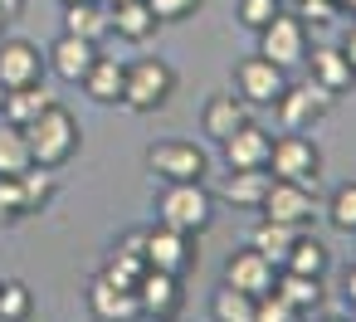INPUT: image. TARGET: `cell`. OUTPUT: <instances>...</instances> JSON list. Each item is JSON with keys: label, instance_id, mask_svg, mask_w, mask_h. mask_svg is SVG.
Masks as SVG:
<instances>
[{"label": "cell", "instance_id": "6da1fadb", "mask_svg": "<svg viewBox=\"0 0 356 322\" xmlns=\"http://www.w3.org/2000/svg\"><path fill=\"white\" fill-rule=\"evenodd\" d=\"M25 142H30V156L40 161V166H64L74 152H79V142H83V132H79V118L54 98L40 118H30L25 122Z\"/></svg>", "mask_w": 356, "mask_h": 322}, {"label": "cell", "instance_id": "7a4b0ae2", "mask_svg": "<svg viewBox=\"0 0 356 322\" xmlns=\"http://www.w3.org/2000/svg\"><path fill=\"white\" fill-rule=\"evenodd\" d=\"M156 220L186 234H200L215 220V200L205 195L200 181H166V191L156 195Z\"/></svg>", "mask_w": 356, "mask_h": 322}, {"label": "cell", "instance_id": "3957f363", "mask_svg": "<svg viewBox=\"0 0 356 322\" xmlns=\"http://www.w3.org/2000/svg\"><path fill=\"white\" fill-rule=\"evenodd\" d=\"M171 93H176V74H171L166 59H137V64H127L122 108H132V113H156Z\"/></svg>", "mask_w": 356, "mask_h": 322}, {"label": "cell", "instance_id": "277c9868", "mask_svg": "<svg viewBox=\"0 0 356 322\" xmlns=\"http://www.w3.org/2000/svg\"><path fill=\"white\" fill-rule=\"evenodd\" d=\"M259 54H264L268 64H278L283 74L298 69V64L307 59V25H302V15L278 10V15L259 30Z\"/></svg>", "mask_w": 356, "mask_h": 322}, {"label": "cell", "instance_id": "5b68a950", "mask_svg": "<svg viewBox=\"0 0 356 322\" xmlns=\"http://www.w3.org/2000/svg\"><path fill=\"white\" fill-rule=\"evenodd\" d=\"M317 171H322V156H317V142H312V137L288 132V137L273 142V152H268V176L298 181V186H317Z\"/></svg>", "mask_w": 356, "mask_h": 322}, {"label": "cell", "instance_id": "8992f818", "mask_svg": "<svg viewBox=\"0 0 356 322\" xmlns=\"http://www.w3.org/2000/svg\"><path fill=\"white\" fill-rule=\"evenodd\" d=\"M259 210H264V220H278V225L302 230L317 215V200H312V186H298V181H278L273 176V186H268V195H264Z\"/></svg>", "mask_w": 356, "mask_h": 322}, {"label": "cell", "instance_id": "52a82bcc", "mask_svg": "<svg viewBox=\"0 0 356 322\" xmlns=\"http://www.w3.org/2000/svg\"><path fill=\"white\" fill-rule=\"evenodd\" d=\"M283 88H288V79H283V69H278V64H268L264 54H254V59H244V64L234 69V93H239L244 103H259V108H273Z\"/></svg>", "mask_w": 356, "mask_h": 322}, {"label": "cell", "instance_id": "ba28073f", "mask_svg": "<svg viewBox=\"0 0 356 322\" xmlns=\"http://www.w3.org/2000/svg\"><path fill=\"white\" fill-rule=\"evenodd\" d=\"M332 98H337V93H327L322 83H298V88H283L273 108H278V118L288 122V132H302V127H312L317 118L332 113Z\"/></svg>", "mask_w": 356, "mask_h": 322}, {"label": "cell", "instance_id": "9c48e42d", "mask_svg": "<svg viewBox=\"0 0 356 322\" xmlns=\"http://www.w3.org/2000/svg\"><path fill=\"white\" fill-rule=\"evenodd\" d=\"M147 166H152L161 181H200V176H205V152H200L195 142L171 137V142H156V147L147 152Z\"/></svg>", "mask_w": 356, "mask_h": 322}, {"label": "cell", "instance_id": "30bf717a", "mask_svg": "<svg viewBox=\"0 0 356 322\" xmlns=\"http://www.w3.org/2000/svg\"><path fill=\"white\" fill-rule=\"evenodd\" d=\"M147 268H166V273H186L195 264V234L186 230H171V225H156L147 230Z\"/></svg>", "mask_w": 356, "mask_h": 322}, {"label": "cell", "instance_id": "8fae6325", "mask_svg": "<svg viewBox=\"0 0 356 322\" xmlns=\"http://www.w3.org/2000/svg\"><path fill=\"white\" fill-rule=\"evenodd\" d=\"M137 317H176L181 312V273H166V268H147L137 278Z\"/></svg>", "mask_w": 356, "mask_h": 322}, {"label": "cell", "instance_id": "7c38bea8", "mask_svg": "<svg viewBox=\"0 0 356 322\" xmlns=\"http://www.w3.org/2000/svg\"><path fill=\"white\" fill-rule=\"evenodd\" d=\"M44 79V54L30 40H6L0 45V88H25Z\"/></svg>", "mask_w": 356, "mask_h": 322}, {"label": "cell", "instance_id": "4fadbf2b", "mask_svg": "<svg viewBox=\"0 0 356 322\" xmlns=\"http://www.w3.org/2000/svg\"><path fill=\"white\" fill-rule=\"evenodd\" d=\"M225 161L229 171H249V166H268V152H273V137L259 127V122H239L225 142Z\"/></svg>", "mask_w": 356, "mask_h": 322}, {"label": "cell", "instance_id": "5bb4252c", "mask_svg": "<svg viewBox=\"0 0 356 322\" xmlns=\"http://www.w3.org/2000/svg\"><path fill=\"white\" fill-rule=\"evenodd\" d=\"M273 278H278V268L249 244V249H239V254H229V264H225V283H234L239 293H249V298H259V293H268L273 288Z\"/></svg>", "mask_w": 356, "mask_h": 322}, {"label": "cell", "instance_id": "9a60e30c", "mask_svg": "<svg viewBox=\"0 0 356 322\" xmlns=\"http://www.w3.org/2000/svg\"><path fill=\"white\" fill-rule=\"evenodd\" d=\"M93 59H98V45L93 40H79V35H59L54 40V49H49V69L64 79V83H83V74L93 69Z\"/></svg>", "mask_w": 356, "mask_h": 322}, {"label": "cell", "instance_id": "2e32d148", "mask_svg": "<svg viewBox=\"0 0 356 322\" xmlns=\"http://www.w3.org/2000/svg\"><path fill=\"white\" fill-rule=\"evenodd\" d=\"M302 64L312 69V83H322L327 93H346V88H356V69L346 64L341 45H322V49H312Z\"/></svg>", "mask_w": 356, "mask_h": 322}, {"label": "cell", "instance_id": "e0dca14e", "mask_svg": "<svg viewBox=\"0 0 356 322\" xmlns=\"http://www.w3.org/2000/svg\"><path fill=\"white\" fill-rule=\"evenodd\" d=\"M268 186H273L268 166H249V171H229V181H225L220 195H225L234 210H259L264 195H268Z\"/></svg>", "mask_w": 356, "mask_h": 322}, {"label": "cell", "instance_id": "ac0fdd59", "mask_svg": "<svg viewBox=\"0 0 356 322\" xmlns=\"http://www.w3.org/2000/svg\"><path fill=\"white\" fill-rule=\"evenodd\" d=\"M108 25L122 40H132V45H142V40L156 35V15H152L147 0H118V6H108Z\"/></svg>", "mask_w": 356, "mask_h": 322}, {"label": "cell", "instance_id": "d6986e66", "mask_svg": "<svg viewBox=\"0 0 356 322\" xmlns=\"http://www.w3.org/2000/svg\"><path fill=\"white\" fill-rule=\"evenodd\" d=\"M54 103V93H49V83L40 79V83H25V88H6V98H0V118L6 122H30V118H40L44 108Z\"/></svg>", "mask_w": 356, "mask_h": 322}, {"label": "cell", "instance_id": "ffe728a7", "mask_svg": "<svg viewBox=\"0 0 356 322\" xmlns=\"http://www.w3.org/2000/svg\"><path fill=\"white\" fill-rule=\"evenodd\" d=\"M122 79H127V64H118V59H108V54L98 49L93 69L83 74V93H88L93 103H122Z\"/></svg>", "mask_w": 356, "mask_h": 322}, {"label": "cell", "instance_id": "44dd1931", "mask_svg": "<svg viewBox=\"0 0 356 322\" xmlns=\"http://www.w3.org/2000/svg\"><path fill=\"white\" fill-rule=\"evenodd\" d=\"M239 122H249V108H244L239 93H220V98H210L205 113H200V127H205V137H215V142H225Z\"/></svg>", "mask_w": 356, "mask_h": 322}, {"label": "cell", "instance_id": "7402d4cb", "mask_svg": "<svg viewBox=\"0 0 356 322\" xmlns=\"http://www.w3.org/2000/svg\"><path fill=\"white\" fill-rule=\"evenodd\" d=\"M88 307L93 317H137V293L132 288H118L113 278H93L88 283Z\"/></svg>", "mask_w": 356, "mask_h": 322}, {"label": "cell", "instance_id": "603a6c76", "mask_svg": "<svg viewBox=\"0 0 356 322\" xmlns=\"http://www.w3.org/2000/svg\"><path fill=\"white\" fill-rule=\"evenodd\" d=\"M108 30H113V25H108V6H103V0H79V6H64V35H79V40L103 45Z\"/></svg>", "mask_w": 356, "mask_h": 322}, {"label": "cell", "instance_id": "cb8c5ba5", "mask_svg": "<svg viewBox=\"0 0 356 322\" xmlns=\"http://www.w3.org/2000/svg\"><path fill=\"white\" fill-rule=\"evenodd\" d=\"M15 186H20V200H25V215H35V210H44L49 200H54V191H59V181H54V166H25L20 176H15Z\"/></svg>", "mask_w": 356, "mask_h": 322}, {"label": "cell", "instance_id": "d4e9b609", "mask_svg": "<svg viewBox=\"0 0 356 322\" xmlns=\"http://www.w3.org/2000/svg\"><path fill=\"white\" fill-rule=\"evenodd\" d=\"M293 239H298V230H293V225H278V220H259V230L249 234V244H254L273 268H283V264H288Z\"/></svg>", "mask_w": 356, "mask_h": 322}, {"label": "cell", "instance_id": "484cf974", "mask_svg": "<svg viewBox=\"0 0 356 322\" xmlns=\"http://www.w3.org/2000/svg\"><path fill=\"white\" fill-rule=\"evenodd\" d=\"M273 288L293 303V312L302 317V312H312L317 303H322V278H312V273H293V268H278V278H273Z\"/></svg>", "mask_w": 356, "mask_h": 322}, {"label": "cell", "instance_id": "4316f807", "mask_svg": "<svg viewBox=\"0 0 356 322\" xmlns=\"http://www.w3.org/2000/svg\"><path fill=\"white\" fill-rule=\"evenodd\" d=\"M25 166H35L25 127L20 122H0V176H20Z\"/></svg>", "mask_w": 356, "mask_h": 322}, {"label": "cell", "instance_id": "83f0119b", "mask_svg": "<svg viewBox=\"0 0 356 322\" xmlns=\"http://www.w3.org/2000/svg\"><path fill=\"white\" fill-rule=\"evenodd\" d=\"M283 268H293V273H312V278H322V273H327V244L298 230V239H293V249H288V264H283Z\"/></svg>", "mask_w": 356, "mask_h": 322}, {"label": "cell", "instance_id": "f1b7e54d", "mask_svg": "<svg viewBox=\"0 0 356 322\" xmlns=\"http://www.w3.org/2000/svg\"><path fill=\"white\" fill-rule=\"evenodd\" d=\"M210 312H215L220 322H254V298L239 293L234 283H220L215 298H210Z\"/></svg>", "mask_w": 356, "mask_h": 322}, {"label": "cell", "instance_id": "f546056e", "mask_svg": "<svg viewBox=\"0 0 356 322\" xmlns=\"http://www.w3.org/2000/svg\"><path fill=\"white\" fill-rule=\"evenodd\" d=\"M147 273V259L142 254H132V249H108V264H103V278H113L118 288H137V278Z\"/></svg>", "mask_w": 356, "mask_h": 322}, {"label": "cell", "instance_id": "4dcf8cb0", "mask_svg": "<svg viewBox=\"0 0 356 322\" xmlns=\"http://www.w3.org/2000/svg\"><path fill=\"white\" fill-rule=\"evenodd\" d=\"M327 220H332L337 230L356 234V181H351V186H337V191H332V200H327Z\"/></svg>", "mask_w": 356, "mask_h": 322}, {"label": "cell", "instance_id": "1f68e13d", "mask_svg": "<svg viewBox=\"0 0 356 322\" xmlns=\"http://www.w3.org/2000/svg\"><path fill=\"white\" fill-rule=\"evenodd\" d=\"M278 10H283V0H239V6H234L239 25H244V30H254V35H259V30H264Z\"/></svg>", "mask_w": 356, "mask_h": 322}, {"label": "cell", "instance_id": "d6a6232c", "mask_svg": "<svg viewBox=\"0 0 356 322\" xmlns=\"http://www.w3.org/2000/svg\"><path fill=\"white\" fill-rule=\"evenodd\" d=\"M30 307H35V298H30L25 283H6V278H0V317H30Z\"/></svg>", "mask_w": 356, "mask_h": 322}, {"label": "cell", "instance_id": "836d02e7", "mask_svg": "<svg viewBox=\"0 0 356 322\" xmlns=\"http://www.w3.org/2000/svg\"><path fill=\"white\" fill-rule=\"evenodd\" d=\"M147 6H152L156 25H176V20H191L200 10V0H147Z\"/></svg>", "mask_w": 356, "mask_h": 322}, {"label": "cell", "instance_id": "e575fe53", "mask_svg": "<svg viewBox=\"0 0 356 322\" xmlns=\"http://www.w3.org/2000/svg\"><path fill=\"white\" fill-rule=\"evenodd\" d=\"M20 215H25V200H20L15 176H0V225H15Z\"/></svg>", "mask_w": 356, "mask_h": 322}, {"label": "cell", "instance_id": "d590c367", "mask_svg": "<svg viewBox=\"0 0 356 322\" xmlns=\"http://www.w3.org/2000/svg\"><path fill=\"white\" fill-rule=\"evenodd\" d=\"M341 54H346V64H351V69H356V25H351V30H346V40H341Z\"/></svg>", "mask_w": 356, "mask_h": 322}, {"label": "cell", "instance_id": "8d00e7d4", "mask_svg": "<svg viewBox=\"0 0 356 322\" xmlns=\"http://www.w3.org/2000/svg\"><path fill=\"white\" fill-rule=\"evenodd\" d=\"M346 298H351V307H356V268L346 273Z\"/></svg>", "mask_w": 356, "mask_h": 322}, {"label": "cell", "instance_id": "74e56055", "mask_svg": "<svg viewBox=\"0 0 356 322\" xmlns=\"http://www.w3.org/2000/svg\"><path fill=\"white\" fill-rule=\"evenodd\" d=\"M20 6H25V0H0V10H6V15H15Z\"/></svg>", "mask_w": 356, "mask_h": 322}, {"label": "cell", "instance_id": "f35d334b", "mask_svg": "<svg viewBox=\"0 0 356 322\" xmlns=\"http://www.w3.org/2000/svg\"><path fill=\"white\" fill-rule=\"evenodd\" d=\"M337 10H346V15H356V0H337Z\"/></svg>", "mask_w": 356, "mask_h": 322}, {"label": "cell", "instance_id": "ab89813d", "mask_svg": "<svg viewBox=\"0 0 356 322\" xmlns=\"http://www.w3.org/2000/svg\"><path fill=\"white\" fill-rule=\"evenodd\" d=\"M6 20H10V15H6V10H0V30H6Z\"/></svg>", "mask_w": 356, "mask_h": 322}, {"label": "cell", "instance_id": "60d3db41", "mask_svg": "<svg viewBox=\"0 0 356 322\" xmlns=\"http://www.w3.org/2000/svg\"><path fill=\"white\" fill-rule=\"evenodd\" d=\"M59 6H79V0H59Z\"/></svg>", "mask_w": 356, "mask_h": 322}, {"label": "cell", "instance_id": "b9f144b4", "mask_svg": "<svg viewBox=\"0 0 356 322\" xmlns=\"http://www.w3.org/2000/svg\"><path fill=\"white\" fill-rule=\"evenodd\" d=\"M103 6H118V0H103Z\"/></svg>", "mask_w": 356, "mask_h": 322}, {"label": "cell", "instance_id": "7bdbcfd3", "mask_svg": "<svg viewBox=\"0 0 356 322\" xmlns=\"http://www.w3.org/2000/svg\"><path fill=\"white\" fill-rule=\"evenodd\" d=\"M0 98H6V88H0Z\"/></svg>", "mask_w": 356, "mask_h": 322}, {"label": "cell", "instance_id": "ee69618b", "mask_svg": "<svg viewBox=\"0 0 356 322\" xmlns=\"http://www.w3.org/2000/svg\"><path fill=\"white\" fill-rule=\"evenodd\" d=\"M283 6H288V0H283Z\"/></svg>", "mask_w": 356, "mask_h": 322}]
</instances>
